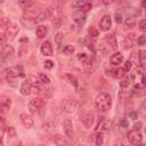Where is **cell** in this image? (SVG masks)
Returning a JSON list of instances; mask_svg holds the SVG:
<instances>
[{
  "mask_svg": "<svg viewBox=\"0 0 146 146\" xmlns=\"http://www.w3.org/2000/svg\"><path fill=\"white\" fill-rule=\"evenodd\" d=\"M18 76H21V78H24L25 76L24 71H23V67L19 66V65H16V66L10 67L7 71V73H6V80H7L8 84L11 86V87H16V82H17Z\"/></svg>",
  "mask_w": 146,
  "mask_h": 146,
  "instance_id": "1",
  "label": "cell"
},
{
  "mask_svg": "<svg viewBox=\"0 0 146 146\" xmlns=\"http://www.w3.org/2000/svg\"><path fill=\"white\" fill-rule=\"evenodd\" d=\"M95 105L99 111L106 112L111 108L112 106V98L106 92H100L99 95H97L96 99H95Z\"/></svg>",
  "mask_w": 146,
  "mask_h": 146,
  "instance_id": "2",
  "label": "cell"
},
{
  "mask_svg": "<svg viewBox=\"0 0 146 146\" xmlns=\"http://www.w3.org/2000/svg\"><path fill=\"white\" fill-rule=\"evenodd\" d=\"M131 79L133 80V82H135V88H137V89L143 88V87L145 86V83H146V76L144 75V73H143V71H141L140 68H137V70L132 73Z\"/></svg>",
  "mask_w": 146,
  "mask_h": 146,
  "instance_id": "3",
  "label": "cell"
},
{
  "mask_svg": "<svg viewBox=\"0 0 146 146\" xmlns=\"http://www.w3.org/2000/svg\"><path fill=\"white\" fill-rule=\"evenodd\" d=\"M44 107V103L42 99L40 98H33L30 103H29V110L32 114H36L40 111H42Z\"/></svg>",
  "mask_w": 146,
  "mask_h": 146,
  "instance_id": "4",
  "label": "cell"
},
{
  "mask_svg": "<svg viewBox=\"0 0 146 146\" xmlns=\"http://www.w3.org/2000/svg\"><path fill=\"white\" fill-rule=\"evenodd\" d=\"M127 137H128L129 143L132 144V145H139L143 141V136H141V133L137 129H133V130L129 131Z\"/></svg>",
  "mask_w": 146,
  "mask_h": 146,
  "instance_id": "5",
  "label": "cell"
},
{
  "mask_svg": "<svg viewBox=\"0 0 146 146\" xmlns=\"http://www.w3.org/2000/svg\"><path fill=\"white\" fill-rule=\"evenodd\" d=\"M63 129H64V132H65L66 137L70 140H73L74 139V131H73L72 121L70 119H65L64 120V122H63Z\"/></svg>",
  "mask_w": 146,
  "mask_h": 146,
  "instance_id": "6",
  "label": "cell"
},
{
  "mask_svg": "<svg viewBox=\"0 0 146 146\" xmlns=\"http://www.w3.org/2000/svg\"><path fill=\"white\" fill-rule=\"evenodd\" d=\"M72 18H73V21L76 23V25H79V26H82V25L86 23V19H87V17H86V13H83L81 9H80V10H75V11H73V14H72Z\"/></svg>",
  "mask_w": 146,
  "mask_h": 146,
  "instance_id": "7",
  "label": "cell"
},
{
  "mask_svg": "<svg viewBox=\"0 0 146 146\" xmlns=\"http://www.w3.org/2000/svg\"><path fill=\"white\" fill-rule=\"evenodd\" d=\"M112 25V19L110 17V15H104L99 22V27L102 31H108L111 29Z\"/></svg>",
  "mask_w": 146,
  "mask_h": 146,
  "instance_id": "8",
  "label": "cell"
},
{
  "mask_svg": "<svg viewBox=\"0 0 146 146\" xmlns=\"http://www.w3.org/2000/svg\"><path fill=\"white\" fill-rule=\"evenodd\" d=\"M15 50L9 44H2L1 46V58L2 59H6V58H9L14 55Z\"/></svg>",
  "mask_w": 146,
  "mask_h": 146,
  "instance_id": "9",
  "label": "cell"
},
{
  "mask_svg": "<svg viewBox=\"0 0 146 146\" xmlns=\"http://www.w3.org/2000/svg\"><path fill=\"white\" fill-rule=\"evenodd\" d=\"M40 50H41L42 55H44V56H52V52H54L52 46H51L50 41H44V42L42 43Z\"/></svg>",
  "mask_w": 146,
  "mask_h": 146,
  "instance_id": "10",
  "label": "cell"
},
{
  "mask_svg": "<svg viewBox=\"0 0 146 146\" xmlns=\"http://www.w3.org/2000/svg\"><path fill=\"white\" fill-rule=\"evenodd\" d=\"M32 89H33L32 83H31L29 80H25V81L22 83V86H21V90H19V91H21V94H22L23 96H27V95L31 94Z\"/></svg>",
  "mask_w": 146,
  "mask_h": 146,
  "instance_id": "11",
  "label": "cell"
},
{
  "mask_svg": "<svg viewBox=\"0 0 146 146\" xmlns=\"http://www.w3.org/2000/svg\"><path fill=\"white\" fill-rule=\"evenodd\" d=\"M19 119H21V122L22 124L25 127V128H32L33 127V120L30 115H27L26 113H22L19 115Z\"/></svg>",
  "mask_w": 146,
  "mask_h": 146,
  "instance_id": "12",
  "label": "cell"
},
{
  "mask_svg": "<svg viewBox=\"0 0 146 146\" xmlns=\"http://www.w3.org/2000/svg\"><path fill=\"white\" fill-rule=\"evenodd\" d=\"M94 121H95V119L91 113H87V114L82 115V117H81V122L86 128H90L94 124Z\"/></svg>",
  "mask_w": 146,
  "mask_h": 146,
  "instance_id": "13",
  "label": "cell"
},
{
  "mask_svg": "<svg viewBox=\"0 0 146 146\" xmlns=\"http://www.w3.org/2000/svg\"><path fill=\"white\" fill-rule=\"evenodd\" d=\"M76 107H78L76 102L73 100V99H67L64 103V111L67 112V113H73L76 110Z\"/></svg>",
  "mask_w": 146,
  "mask_h": 146,
  "instance_id": "14",
  "label": "cell"
},
{
  "mask_svg": "<svg viewBox=\"0 0 146 146\" xmlns=\"http://www.w3.org/2000/svg\"><path fill=\"white\" fill-rule=\"evenodd\" d=\"M0 107L2 111H8L10 108V98L2 95L0 97Z\"/></svg>",
  "mask_w": 146,
  "mask_h": 146,
  "instance_id": "15",
  "label": "cell"
},
{
  "mask_svg": "<svg viewBox=\"0 0 146 146\" xmlns=\"http://www.w3.org/2000/svg\"><path fill=\"white\" fill-rule=\"evenodd\" d=\"M110 62H111V64H113V65H119V64H121V63L123 62V55H122L121 52H115V54H113V55L111 56Z\"/></svg>",
  "mask_w": 146,
  "mask_h": 146,
  "instance_id": "16",
  "label": "cell"
},
{
  "mask_svg": "<svg viewBox=\"0 0 146 146\" xmlns=\"http://www.w3.org/2000/svg\"><path fill=\"white\" fill-rule=\"evenodd\" d=\"M18 31H19L18 25H17V24H13V25H9V26H8L7 34H8V36H9V38H15V36L17 35Z\"/></svg>",
  "mask_w": 146,
  "mask_h": 146,
  "instance_id": "17",
  "label": "cell"
},
{
  "mask_svg": "<svg viewBox=\"0 0 146 146\" xmlns=\"http://www.w3.org/2000/svg\"><path fill=\"white\" fill-rule=\"evenodd\" d=\"M35 33H36V36H38V38L42 39V38H44L46 34L48 33V27H47L46 25H39V26H36Z\"/></svg>",
  "mask_w": 146,
  "mask_h": 146,
  "instance_id": "18",
  "label": "cell"
},
{
  "mask_svg": "<svg viewBox=\"0 0 146 146\" xmlns=\"http://www.w3.org/2000/svg\"><path fill=\"white\" fill-rule=\"evenodd\" d=\"M21 22H22V24H23L25 27H27V29H31L33 25H35V24L38 23L36 18H25V17H23V18L21 19Z\"/></svg>",
  "mask_w": 146,
  "mask_h": 146,
  "instance_id": "19",
  "label": "cell"
},
{
  "mask_svg": "<svg viewBox=\"0 0 146 146\" xmlns=\"http://www.w3.org/2000/svg\"><path fill=\"white\" fill-rule=\"evenodd\" d=\"M105 40H106V42L110 44V47H111V49H116L117 48V43H116V39H115V36L113 35V34H108V35H106V38H105Z\"/></svg>",
  "mask_w": 146,
  "mask_h": 146,
  "instance_id": "20",
  "label": "cell"
},
{
  "mask_svg": "<svg viewBox=\"0 0 146 146\" xmlns=\"http://www.w3.org/2000/svg\"><path fill=\"white\" fill-rule=\"evenodd\" d=\"M124 73H125L124 68H121V67H117V68H114V70L111 71V75H112L113 78H115V79H121V78H123V76H124Z\"/></svg>",
  "mask_w": 146,
  "mask_h": 146,
  "instance_id": "21",
  "label": "cell"
},
{
  "mask_svg": "<svg viewBox=\"0 0 146 146\" xmlns=\"http://www.w3.org/2000/svg\"><path fill=\"white\" fill-rule=\"evenodd\" d=\"M78 59L80 60V63L87 68L88 67V65H90V60H89V57L87 56V54H84V52H81V54H79L78 55Z\"/></svg>",
  "mask_w": 146,
  "mask_h": 146,
  "instance_id": "22",
  "label": "cell"
},
{
  "mask_svg": "<svg viewBox=\"0 0 146 146\" xmlns=\"http://www.w3.org/2000/svg\"><path fill=\"white\" fill-rule=\"evenodd\" d=\"M52 141L56 144V145H67V140H65V138L60 135H56L52 137Z\"/></svg>",
  "mask_w": 146,
  "mask_h": 146,
  "instance_id": "23",
  "label": "cell"
},
{
  "mask_svg": "<svg viewBox=\"0 0 146 146\" xmlns=\"http://www.w3.org/2000/svg\"><path fill=\"white\" fill-rule=\"evenodd\" d=\"M88 0H73L72 1V8L75 9H81L86 3H88Z\"/></svg>",
  "mask_w": 146,
  "mask_h": 146,
  "instance_id": "24",
  "label": "cell"
},
{
  "mask_svg": "<svg viewBox=\"0 0 146 146\" xmlns=\"http://www.w3.org/2000/svg\"><path fill=\"white\" fill-rule=\"evenodd\" d=\"M124 26L128 27V29H132V27H135V26H136V18H135L133 16L128 17V18L125 19V22H124Z\"/></svg>",
  "mask_w": 146,
  "mask_h": 146,
  "instance_id": "25",
  "label": "cell"
},
{
  "mask_svg": "<svg viewBox=\"0 0 146 146\" xmlns=\"http://www.w3.org/2000/svg\"><path fill=\"white\" fill-rule=\"evenodd\" d=\"M18 3H19V6H21L22 8L27 9V8H30V7L34 3V1H33V0H18Z\"/></svg>",
  "mask_w": 146,
  "mask_h": 146,
  "instance_id": "26",
  "label": "cell"
},
{
  "mask_svg": "<svg viewBox=\"0 0 146 146\" xmlns=\"http://www.w3.org/2000/svg\"><path fill=\"white\" fill-rule=\"evenodd\" d=\"M65 78L68 80V82L74 87V88H78V79L75 76H73L72 74H66Z\"/></svg>",
  "mask_w": 146,
  "mask_h": 146,
  "instance_id": "27",
  "label": "cell"
},
{
  "mask_svg": "<svg viewBox=\"0 0 146 146\" xmlns=\"http://www.w3.org/2000/svg\"><path fill=\"white\" fill-rule=\"evenodd\" d=\"M104 143V137H103V133L102 132H97L96 136H95V144L100 146L102 144Z\"/></svg>",
  "mask_w": 146,
  "mask_h": 146,
  "instance_id": "28",
  "label": "cell"
},
{
  "mask_svg": "<svg viewBox=\"0 0 146 146\" xmlns=\"http://www.w3.org/2000/svg\"><path fill=\"white\" fill-rule=\"evenodd\" d=\"M88 34H89V36L91 39H97V36H98V30L96 27H89Z\"/></svg>",
  "mask_w": 146,
  "mask_h": 146,
  "instance_id": "29",
  "label": "cell"
},
{
  "mask_svg": "<svg viewBox=\"0 0 146 146\" xmlns=\"http://www.w3.org/2000/svg\"><path fill=\"white\" fill-rule=\"evenodd\" d=\"M39 80H40V82H42V83H44V84H49V83H50L49 76L46 75L44 73H39Z\"/></svg>",
  "mask_w": 146,
  "mask_h": 146,
  "instance_id": "30",
  "label": "cell"
},
{
  "mask_svg": "<svg viewBox=\"0 0 146 146\" xmlns=\"http://www.w3.org/2000/svg\"><path fill=\"white\" fill-rule=\"evenodd\" d=\"M63 39H64V34H63L62 32H58V33L55 35V42H56V44L58 46V48H59V46L62 44Z\"/></svg>",
  "mask_w": 146,
  "mask_h": 146,
  "instance_id": "31",
  "label": "cell"
},
{
  "mask_svg": "<svg viewBox=\"0 0 146 146\" xmlns=\"http://www.w3.org/2000/svg\"><path fill=\"white\" fill-rule=\"evenodd\" d=\"M74 50H75V48H74L72 44H67V46L64 47L63 52H64L65 55H72V54L74 52Z\"/></svg>",
  "mask_w": 146,
  "mask_h": 146,
  "instance_id": "32",
  "label": "cell"
},
{
  "mask_svg": "<svg viewBox=\"0 0 146 146\" xmlns=\"http://www.w3.org/2000/svg\"><path fill=\"white\" fill-rule=\"evenodd\" d=\"M7 136L9 137V138H15L16 137V129L14 128V127H7Z\"/></svg>",
  "mask_w": 146,
  "mask_h": 146,
  "instance_id": "33",
  "label": "cell"
},
{
  "mask_svg": "<svg viewBox=\"0 0 146 146\" xmlns=\"http://www.w3.org/2000/svg\"><path fill=\"white\" fill-rule=\"evenodd\" d=\"M138 27H139V30H140L141 32L146 33V19H141V21L139 22V24H138Z\"/></svg>",
  "mask_w": 146,
  "mask_h": 146,
  "instance_id": "34",
  "label": "cell"
},
{
  "mask_svg": "<svg viewBox=\"0 0 146 146\" xmlns=\"http://www.w3.org/2000/svg\"><path fill=\"white\" fill-rule=\"evenodd\" d=\"M129 84H130V79H128V78H125L124 80H122V81L120 82V87H121V88H128Z\"/></svg>",
  "mask_w": 146,
  "mask_h": 146,
  "instance_id": "35",
  "label": "cell"
},
{
  "mask_svg": "<svg viewBox=\"0 0 146 146\" xmlns=\"http://www.w3.org/2000/svg\"><path fill=\"white\" fill-rule=\"evenodd\" d=\"M91 7H92V5H91L90 2H88V3H86V5H84V6L81 8V10H82L83 13H88V11L91 9Z\"/></svg>",
  "mask_w": 146,
  "mask_h": 146,
  "instance_id": "36",
  "label": "cell"
},
{
  "mask_svg": "<svg viewBox=\"0 0 146 146\" xmlns=\"http://www.w3.org/2000/svg\"><path fill=\"white\" fill-rule=\"evenodd\" d=\"M137 42H138V44H139V46L145 44V43H146V35H140V36L138 38Z\"/></svg>",
  "mask_w": 146,
  "mask_h": 146,
  "instance_id": "37",
  "label": "cell"
},
{
  "mask_svg": "<svg viewBox=\"0 0 146 146\" xmlns=\"http://www.w3.org/2000/svg\"><path fill=\"white\" fill-rule=\"evenodd\" d=\"M115 22H116L117 24H121V23L123 22V19H122V14L115 13Z\"/></svg>",
  "mask_w": 146,
  "mask_h": 146,
  "instance_id": "38",
  "label": "cell"
},
{
  "mask_svg": "<svg viewBox=\"0 0 146 146\" xmlns=\"http://www.w3.org/2000/svg\"><path fill=\"white\" fill-rule=\"evenodd\" d=\"M138 54H139L138 56L140 60H146V50H139Z\"/></svg>",
  "mask_w": 146,
  "mask_h": 146,
  "instance_id": "39",
  "label": "cell"
},
{
  "mask_svg": "<svg viewBox=\"0 0 146 146\" xmlns=\"http://www.w3.org/2000/svg\"><path fill=\"white\" fill-rule=\"evenodd\" d=\"M52 67H54V63H52L51 60H46V62H44V68L51 70Z\"/></svg>",
  "mask_w": 146,
  "mask_h": 146,
  "instance_id": "40",
  "label": "cell"
},
{
  "mask_svg": "<svg viewBox=\"0 0 146 146\" xmlns=\"http://www.w3.org/2000/svg\"><path fill=\"white\" fill-rule=\"evenodd\" d=\"M52 24H54V27L55 29H58L59 25H60V19L59 18H55V21L52 22Z\"/></svg>",
  "mask_w": 146,
  "mask_h": 146,
  "instance_id": "41",
  "label": "cell"
},
{
  "mask_svg": "<svg viewBox=\"0 0 146 146\" xmlns=\"http://www.w3.org/2000/svg\"><path fill=\"white\" fill-rule=\"evenodd\" d=\"M130 68H131V62H125V64H124V71L125 72H128V71H130Z\"/></svg>",
  "mask_w": 146,
  "mask_h": 146,
  "instance_id": "42",
  "label": "cell"
},
{
  "mask_svg": "<svg viewBox=\"0 0 146 146\" xmlns=\"http://www.w3.org/2000/svg\"><path fill=\"white\" fill-rule=\"evenodd\" d=\"M120 124L123 127V128H128V125H129V123H128V121L125 120V119H123V120H121V122H120Z\"/></svg>",
  "mask_w": 146,
  "mask_h": 146,
  "instance_id": "43",
  "label": "cell"
},
{
  "mask_svg": "<svg viewBox=\"0 0 146 146\" xmlns=\"http://www.w3.org/2000/svg\"><path fill=\"white\" fill-rule=\"evenodd\" d=\"M114 1H115V0H103L104 5H106V6H108V5H112Z\"/></svg>",
  "mask_w": 146,
  "mask_h": 146,
  "instance_id": "44",
  "label": "cell"
},
{
  "mask_svg": "<svg viewBox=\"0 0 146 146\" xmlns=\"http://www.w3.org/2000/svg\"><path fill=\"white\" fill-rule=\"evenodd\" d=\"M130 116H131L132 119H137V117H138V113H136V112H131V113H130Z\"/></svg>",
  "mask_w": 146,
  "mask_h": 146,
  "instance_id": "45",
  "label": "cell"
},
{
  "mask_svg": "<svg viewBox=\"0 0 146 146\" xmlns=\"http://www.w3.org/2000/svg\"><path fill=\"white\" fill-rule=\"evenodd\" d=\"M140 6H141V8L146 9V0H141L140 1Z\"/></svg>",
  "mask_w": 146,
  "mask_h": 146,
  "instance_id": "46",
  "label": "cell"
},
{
  "mask_svg": "<svg viewBox=\"0 0 146 146\" xmlns=\"http://www.w3.org/2000/svg\"><path fill=\"white\" fill-rule=\"evenodd\" d=\"M140 125H141V123H138V124H135V129H137V130H138Z\"/></svg>",
  "mask_w": 146,
  "mask_h": 146,
  "instance_id": "47",
  "label": "cell"
}]
</instances>
